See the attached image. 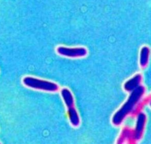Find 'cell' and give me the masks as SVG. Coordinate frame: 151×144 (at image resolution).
Returning <instances> with one entry per match:
<instances>
[{
	"label": "cell",
	"instance_id": "cell-4",
	"mask_svg": "<svg viewBox=\"0 0 151 144\" xmlns=\"http://www.w3.org/2000/svg\"><path fill=\"white\" fill-rule=\"evenodd\" d=\"M145 122L146 116L145 114L143 113H139L137 118L136 127L135 130L133 131V140L134 142H135V141L139 140L142 138Z\"/></svg>",
	"mask_w": 151,
	"mask_h": 144
},
{
	"label": "cell",
	"instance_id": "cell-9",
	"mask_svg": "<svg viewBox=\"0 0 151 144\" xmlns=\"http://www.w3.org/2000/svg\"><path fill=\"white\" fill-rule=\"evenodd\" d=\"M149 49L147 47H144L141 49L140 64L141 67H145L147 65L149 57Z\"/></svg>",
	"mask_w": 151,
	"mask_h": 144
},
{
	"label": "cell",
	"instance_id": "cell-3",
	"mask_svg": "<svg viewBox=\"0 0 151 144\" xmlns=\"http://www.w3.org/2000/svg\"><path fill=\"white\" fill-rule=\"evenodd\" d=\"M56 52L59 55L70 58L84 57L87 53L86 49L84 47L68 48L67 47H58L56 49Z\"/></svg>",
	"mask_w": 151,
	"mask_h": 144
},
{
	"label": "cell",
	"instance_id": "cell-10",
	"mask_svg": "<svg viewBox=\"0 0 151 144\" xmlns=\"http://www.w3.org/2000/svg\"><path fill=\"white\" fill-rule=\"evenodd\" d=\"M0 144H1V142H0Z\"/></svg>",
	"mask_w": 151,
	"mask_h": 144
},
{
	"label": "cell",
	"instance_id": "cell-7",
	"mask_svg": "<svg viewBox=\"0 0 151 144\" xmlns=\"http://www.w3.org/2000/svg\"><path fill=\"white\" fill-rule=\"evenodd\" d=\"M68 111L70 122L72 125L74 127H78L80 124V119L76 110L74 107H73L68 109Z\"/></svg>",
	"mask_w": 151,
	"mask_h": 144
},
{
	"label": "cell",
	"instance_id": "cell-1",
	"mask_svg": "<svg viewBox=\"0 0 151 144\" xmlns=\"http://www.w3.org/2000/svg\"><path fill=\"white\" fill-rule=\"evenodd\" d=\"M145 92V88L142 85H139L133 90L127 102L114 114L112 119L113 124L118 126L121 124L125 117L133 111Z\"/></svg>",
	"mask_w": 151,
	"mask_h": 144
},
{
	"label": "cell",
	"instance_id": "cell-8",
	"mask_svg": "<svg viewBox=\"0 0 151 144\" xmlns=\"http://www.w3.org/2000/svg\"><path fill=\"white\" fill-rule=\"evenodd\" d=\"M131 140L130 143H131V141H133V130L127 127H125L123 129L120 136L118 140V143H123L125 140Z\"/></svg>",
	"mask_w": 151,
	"mask_h": 144
},
{
	"label": "cell",
	"instance_id": "cell-6",
	"mask_svg": "<svg viewBox=\"0 0 151 144\" xmlns=\"http://www.w3.org/2000/svg\"><path fill=\"white\" fill-rule=\"evenodd\" d=\"M61 96L68 109L74 107L73 96L69 90L63 88L61 90Z\"/></svg>",
	"mask_w": 151,
	"mask_h": 144
},
{
	"label": "cell",
	"instance_id": "cell-2",
	"mask_svg": "<svg viewBox=\"0 0 151 144\" xmlns=\"http://www.w3.org/2000/svg\"><path fill=\"white\" fill-rule=\"evenodd\" d=\"M22 83L26 87L42 91L55 92L59 90V86L57 83L32 76L24 77Z\"/></svg>",
	"mask_w": 151,
	"mask_h": 144
},
{
	"label": "cell",
	"instance_id": "cell-5",
	"mask_svg": "<svg viewBox=\"0 0 151 144\" xmlns=\"http://www.w3.org/2000/svg\"><path fill=\"white\" fill-rule=\"evenodd\" d=\"M142 80V76L140 74H137L133 78L129 80L125 83L124 88L126 91L132 92L139 87Z\"/></svg>",
	"mask_w": 151,
	"mask_h": 144
}]
</instances>
